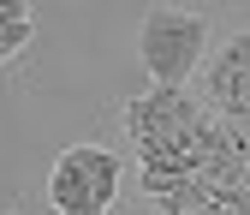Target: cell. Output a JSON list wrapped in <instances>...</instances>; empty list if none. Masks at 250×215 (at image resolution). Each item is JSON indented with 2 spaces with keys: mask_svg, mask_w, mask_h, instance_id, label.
<instances>
[{
  "mask_svg": "<svg viewBox=\"0 0 250 215\" xmlns=\"http://www.w3.org/2000/svg\"><path fill=\"white\" fill-rule=\"evenodd\" d=\"M137 48H143V66L161 90H185L191 72L203 66V48H208V24L197 12H179V6H155L143 12L137 30Z\"/></svg>",
  "mask_w": 250,
  "mask_h": 215,
  "instance_id": "cell-1",
  "label": "cell"
},
{
  "mask_svg": "<svg viewBox=\"0 0 250 215\" xmlns=\"http://www.w3.org/2000/svg\"><path fill=\"white\" fill-rule=\"evenodd\" d=\"M113 191H119V156H107L102 143H72L54 162L48 197L60 215H107Z\"/></svg>",
  "mask_w": 250,
  "mask_h": 215,
  "instance_id": "cell-2",
  "label": "cell"
},
{
  "mask_svg": "<svg viewBox=\"0 0 250 215\" xmlns=\"http://www.w3.org/2000/svg\"><path fill=\"white\" fill-rule=\"evenodd\" d=\"M208 126V108L191 102V90H161L155 84L149 96H137L125 108V132H131L137 149H191V138Z\"/></svg>",
  "mask_w": 250,
  "mask_h": 215,
  "instance_id": "cell-3",
  "label": "cell"
},
{
  "mask_svg": "<svg viewBox=\"0 0 250 215\" xmlns=\"http://www.w3.org/2000/svg\"><path fill=\"white\" fill-rule=\"evenodd\" d=\"M24 42H30V24H0V60H12Z\"/></svg>",
  "mask_w": 250,
  "mask_h": 215,
  "instance_id": "cell-4",
  "label": "cell"
},
{
  "mask_svg": "<svg viewBox=\"0 0 250 215\" xmlns=\"http://www.w3.org/2000/svg\"><path fill=\"white\" fill-rule=\"evenodd\" d=\"M6 215H12V209H6Z\"/></svg>",
  "mask_w": 250,
  "mask_h": 215,
  "instance_id": "cell-5",
  "label": "cell"
}]
</instances>
